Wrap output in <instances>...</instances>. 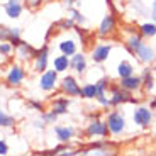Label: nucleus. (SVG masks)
I'll return each mask as SVG.
<instances>
[{"label":"nucleus","mask_w":156,"mask_h":156,"mask_svg":"<svg viewBox=\"0 0 156 156\" xmlns=\"http://www.w3.org/2000/svg\"><path fill=\"white\" fill-rule=\"evenodd\" d=\"M9 154V144L5 139H0V156Z\"/></svg>","instance_id":"473e14b6"},{"label":"nucleus","mask_w":156,"mask_h":156,"mask_svg":"<svg viewBox=\"0 0 156 156\" xmlns=\"http://www.w3.org/2000/svg\"><path fill=\"white\" fill-rule=\"evenodd\" d=\"M149 107H151L153 110H156V97L151 98V102H149Z\"/></svg>","instance_id":"e433bc0d"},{"label":"nucleus","mask_w":156,"mask_h":156,"mask_svg":"<svg viewBox=\"0 0 156 156\" xmlns=\"http://www.w3.org/2000/svg\"><path fill=\"white\" fill-rule=\"evenodd\" d=\"M95 85H97V97H95V100H97L102 107H110V100H109V97H107V90H109V87H110V80L107 76H104V78H100L98 82H95Z\"/></svg>","instance_id":"9d476101"},{"label":"nucleus","mask_w":156,"mask_h":156,"mask_svg":"<svg viewBox=\"0 0 156 156\" xmlns=\"http://www.w3.org/2000/svg\"><path fill=\"white\" fill-rule=\"evenodd\" d=\"M70 70H73L76 75H85L87 71V56L83 53H75L70 56Z\"/></svg>","instance_id":"2eb2a0df"},{"label":"nucleus","mask_w":156,"mask_h":156,"mask_svg":"<svg viewBox=\"0 0 156 156\" xmlns=\"http://www.w3.org/2000/svg\"><path fill=\"white\" fill-rule=\"evenodd\" d=\"M55 136L59 143H70L75 137L73 126H55Z\"/></svg>","instance_id":"a211bd4d"},{"label":"nucleus","mask_w":156,"mask_h":156,"mask_svg":"<svg viewBox=\"0 0 156 156\" xmlns=\"http://www.w3.org/2000/svg\"><path fill=\"white\" fill-rule=\"evenodd\" d=\"M14 126H16V117L0 109V127H14Z\"/></svg>","instance_id":"bb28decb"},{"label":"nucleus","mask_w":156,"mask_h":156,"mask_svg":"<svg viewBox=\"0 0 156 156\" xmlns=\"http://www.w3.org/2000/svg\"><path fill=\"white\" fill-rule=\"evenodd\" d=\"M53 70H56L58 73H65V71L70 70V56L66 55H59L53 58Z\"/></svg>","instance_id":"412c9836"},{"label":"nucleus","mask_w":156,"mask_h":156,"mask_svg":"<svg viewBox=\"0 0 156 156\" xmlns=\"http://www.w3.org/2000/svg\"><path fill=\"white\" fill-rule=\"evenodd\" d=\"M48 68H49V46L46 43L36 51L34 58H32V70L36 73H43Z\"/></svg>","instance_id":"423d86ee"},{"label":"nucleus","mask_w":156,"mask_h":156,"mask_svg":"<svg viewBox=\"0 0 156 156\" xmlns=\"http://www.w3.org/2000/svg\"><path fill=\"white\" fill-rule=\"evenodd\" d=\"M2 7H4V12L9 19H19L24 12V5L20 0H7V2H4Z\"/></svg>","instance_id":"ddd939ff"},{"label":"nucleus","mask_w":156,"mask_h":156,"mask_svg":"<svg viewBox=\"0 0 156 156\" xmlns=\"http://www.w3.org/2000/svg\"><path fill=\"white\" fill-rule=\"evenodd\" d=\"M134 56H137V59H139L141 63H153L156 58L154 55V49H153L149 44L143 43L139 48L136 49V53H134Z\"/></svg>","instance_id":"f3484780"},{"label":"nucleus","mask_w":156,"mask_h":156,"mask_svg":"<svg viewBox=\"0 0 156 156\" xmlns=\"http://www.w3.org/2000/svg\"><path fill=\"white\" fill-rule=\"evenodd\" d=\"M80 97L87 98V100H95V97H97V85H95V83H85V85L82 87Z\"/></svg>","instance_id":"5701e85b"},{"label":"nucleus","mask_w":156,"mask_h":156,"mask_svg":"<svg viewBox=\"0 0 156 156\" xmlns=\"http://www.w3.org/2000/svg\"><path fill=\"white\" fill-rule=\"evenodd\" d=\"M34 127L36 129H44V127H46V124H44L41 119H37V121H34Z\"/></svg>","instance_id":"72a5a7b5"},{"label":"nucleus","mask_w":156,"mask_h":156,"mask_svg":"<svg viewBox=\"0 0 156 156\" xmlns=\"http://www.w3.org/2000/svg\"><path fill=\"white\" fill-rule=\"evenodd\" d=\"M68 109H70V97L63 95V97H56V98H51V105L49 110L56 114V115H65L68 114Z\"/></svg>","instance_id":"dca6fc26"},{"label":"nucleus","mask_w":156,"mask_h":156,"mask_svg":"<svg viewBox=\"0 0 156 156\" xmlns=\"http://www.w3.org/2000/svg\"><path fill=\"white\" fill-rule=\"evenodd\" d=\"M133 121L136 126H139V127L146 129L151 126L153 122V109L151 107H136L134 109V114H133Z\"/></svg>","instance_id":"6e6552de"},{"label":"nucleus","mask_w":156,"mask_h":156,"mask_svg":"<svg viewBox=\"0 0 156 156\" xmlns=\"http://www.w3.org/2000/svg\"><path fill=\"white\" fill-rule=\"evenodd\" d=\"M110 107H119L122 105V104H127V102H131V104H137V98L131 97V92H127L126 88H122L121 85H114L110 87Z\"/></svg>","instance_id":"20e7f679"},{"label":"nucleus","mask_w":156,"mask_h":156,"mask_svg":"<svg viewBox=\"0 0 156 156\" xmlns=\"http://www.w3.org/2000/svg\"><path fill=\"white\" fill-rule=\"evenodd\" d=\"M58 83H59V73L56 70H46L43 73H39L37 87L46 94H51L53 90L58 88Z\"/></svg>","instance_id":"7ed1b4c3"},{"label":"nucleus","mask_w":156,"mask_h":156,"mask_svg":"<svg viewBox=\"0 0 156 156\" xmlns=\"http://www.w3.org/2000/svg\"><path fill=\"white\" fill-rule=\"evenodd\" d=\"M36 51L37 49H36L31 43H26V41H20V43L16 46V55H17V58H19L20 61H32Z\"/></svg>","instance_id":"f8f14e48"},{"label":"nucleus","mask_w":156,"mask_h":156,"mask_svg":"<svg viewBox=\"0 0 156 156\" xmlns=\"http://www.w3.org/2000/svg\"><path fill=\"white\" fill-rule=\"evenodd\" d=\"M0 41H9L16 48L22 41L20 39V27H7V26L0 24Z\"/></svg>","instance_id":"9b49d317"},{"label":"nucleus","mask_w":156,"mask_h":156,"mask_svg":"<svg viewBox=\"0 0 156 156\" xmlns=\"http://www.w3.org/2000/svg\"><path fill=\"white\" fill-rule=\"evenodd\" d=\"M110 131L107 127L105 121H100V119H92V121L87 124L85 127V136L87 137H109Z\"/></svg>","instance_id":"0eeeda50"},{"label":"nucleus","mask_w":156,"mask_h":156,"mask_svg":"<svg viewBox=\"0 0 156 156\" xmlns=\"http://www.w3.org/2000/svg\"><path fill=\"white\" fill-rule=\"evenodd\" d=\"M59 2H61L65 7H71V5H73L75 2H78V0H59Z\"/></svg>","instance_id":"c9c22d12"},{"label":"nucleus","mask_w":156,"mask_h":156,"mask_svg":"<svg viewBox=\"0 0 156 156\" xmlns=\"http://www.w3.org/2000/svg\"><path fill=\"white\" fill-rule=\"evenodd\" d=\"M41 121H43L46 126H51V124L55 126L56 122H58V115H56V114L53 112V110L46 109L44 112H41Z\"/></svg>","instance_id":"c85d7f7f"},{"label":"nucleus","mask_w":156,"mask_h":156,"mask_svg":"<svg viewBox=\"0 0 156 156\" xmlns=\"http://www.w3.org/2000/svg\"><path fill=\"white\" fill-rule=\"evenodd\" d=\"M58 49H59V53H63V55L71 56L78 51V46H76V43H75L73 39H63V41L58 43Z\"/></svg>","instance_id":"4be33fe9"},{"label":"nucleus","mask_w":156,"mask_h":156,"mask_svg":"<svg viewBox=\"0 0 156 156\" xmlns=\"http://www.w3.org/2000/svg\"><path fill=\"white\" fill-rule=\"evenodd\" d=\"M139 34L143 37H154L156 36V22H144L139 26Z\"/></svg>","instance_id":"393cba45"},{"label":"nucleus","mask_w":156,"mask_h":156,"mask_svg":"<svg viewBox=\"0 0 156 156\" xmlns=\"http://www.w3.org/2000/svg\"><path fill=\"white\" fill-rule=\"evenodd\" d=\"M143 39H144V37L139 34V31H137V32H133V34H131V36H129V37L124 41V48L129 51V53H131V55H134L137 48H139L141 44L144 43Z\"/></svg>","instance_id":"aec40b11"},{"label":"nucleus","mask_w":156,"mask_h":156,"mask_svg":"<svg viewBox=\"0 0 156 156\" xmlns=\"http://www.w3.org/2000/svg\"><path fill=\"white\" fill-rule=\"evenodd\" d=\"M117 31V20L114 17V14H109L102 19L100 26L97 29V36L98 37H112Z\"/></svg>","instance_id":"1a4fd4ad"},{"label":"nucleus","mask_w":156,"mask_h":156,"mask_svg":"<svg viewBox=\"0 0 156 156\" xmlns=\"http://www.w3.org/2000/svg\"><path fill=\"white\" fill-rule=\"evenodd\" d=\"M141 80H143L141 87H143L146 92H151V90L154 88V78H153V75H151V71H149V70H144V73H143Z\"/></svg>","instance_id":"a878e982"},{"label":"nucleus","mask_w":156,"mask_h":156,"mask_svg":"<svg viewBox=\"0 0 156 156\" xmlns=\"http://www.w3.org/2000/svg\"><path fill=\"white\" fill-rule=\"evenodd\" d=\"M68 16H70L71 19H73L75 22L78 24V26H80V24H85V22H87V17L82 14V10L75 9L73 5H71V7H68Z\"/></svg>","instance_id":"cd10ccee"},{"label":"nucleus","mask_w":156,"mask_h":156,"mask_svg":"<svg viewBox=\"0 0 156 156\" xmlns=\"http://www.w3.org/2000/svg\"><path fill=\"white\" fill-rule=\"evenodd\" d=\"M58 92L61 95H66V97H80V92H82V85L78 83V80L71 75H65V76L59 80L58 83Z\"/></svg>","instance_id":"f03ea898"},{"label":"nucleus","mask_w":156,"mask_h":156,"mask_svg":"<svg viewBox=\"0 0 156 156\" xmlns=\"http://www.w3.org/2000/svg\"><path fill=\"white\" fill-rule=\"evenodd\" d=\"M27 78V70L22 66V65H12L10 68L7 70V75H5V83L12 88H19L22 87V83L26 82Z\"/></svg>","instance_id":"f257e3e1"},{"label":"nucleus","mask_w":156,"mask_h":156,"mask_svg":"<svg viewBox=\"0 0 156 156\" xmlns=\"http://www.w3.org/2000/svg\"><path fill=\"white\" fill-rule=\"evenodd\" d=\"M133 73H134V66L127 61V59H122V61L117 65V75H119V78L129 76V75H133Z\"/></svg>","instance_id":"b1692460"},{"label":"nucleus","mask_w":156,"mask_h":156,"mask_svg":"<svg viewBox=\"0 0 156 156\" xmlns=\"http://www.w3.org/2000/svg\"><path fill=\"white\" fill-rule=\"evenodd\" d=\"M112 48H114L112 44H97V46H94V49H92V59H94V63L102 65L104 61H107V58L112 53Z\"/></svg>","instance_id":"4468645a"},{"label":"nucleus","mask_w":156,"mask_h":156,"mask_svg":"<svg viewBox=\"0 0 156 156\" xmlns=\"http://www.w3.org/2000/svg\"><path fill=\"white\" fill-rule=\"evenodd\" d=\"M151 17H153V22H156V2H153L151 5Z\"/></svg>","instance_id":"f704fd0d"},{"label":"nucleus","mask_w":156,"mask_h":156,"mask_svg":"<svg viewBox=\"0 0 156 156\" xmlns=\"http://www.w3.org/2000/svg\"><path fill=\"white\" fill-rule=\"evenodd\" d=\"M14 51H16V48L12 46L9 41H0V56H4V58H10Z\"/></svg>","instance_id":"7c9ffc66"},{"label":"nucleus","mask_w":156,"mask_h":156,"mask_svg":"<svg viewBox=\"0 0 156 156\" xmlns=\"http://www.w3.org/2000/svg\"><path fill=\"white\" fill-rule=\"evenodd\" d=\"M55 26H56V27H59L61 31H70V29H75L76 22H75V20L71 19L70 16H68V17H63L61 20H58V22H56Z\"/></svg>","instance_id":"c756f323"},{"label":"nucleus","mask_w":156,"mask_h":156,"mask_svg":"<svg viewBox=\"0 0 156 156\" xmlns=\"http://www.w3.org/2000/svg\"><path fill=\"white\" fill-rule=\"evenodd\" d=\"M141 83H143V80H141V76H137V75H129V76H124L121 78V83L119 85L122 87V88H126L127 92H136V90L141 88Z\"/></svg>","instance_id":"6ab92c4d"},{"label":"nucleus","mask_w":156,"mask_h":156,"mask_svg":"<svg viewBox=\"0 0 156 156\" xmlns=\"http://www.w3.org/2000/svg\"><path fill=\"white\" fill-rule=\"evenodd\" d=\"M27 105L31 107L32 110H37V112H44V110H46V107H44L43 102H41V100H34V98L27 100Z\"/></svg>","instance_id":"2f4dec72"},{"label":"nucleus","mask_w":156,"mask_h":156,"mask_svg":"<svg viewBox=\"0 0 156 156\" xmlns=\"http://www.w3.org/2000/svg\"><path fill=\"white\" fill-rule=\"evenodd\" d=\"M107 127H109L110 134L114 136H119L126 131V117L121 110H112V112L107 114Z\"/></svg>","instance_id":"39448f33"}]
</instances>
